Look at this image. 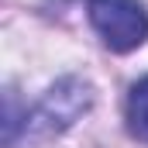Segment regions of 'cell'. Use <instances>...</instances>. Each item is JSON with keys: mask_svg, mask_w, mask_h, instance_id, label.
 <instances>
[{"mask_svg": "<svg viewBox=\"0 0 148 148\" xmlns=\"http://www.w3.org/2000/svg\"><path fill=\"white\" fill-rule=\"evenodd\" d=\"M90 107H93V86H90L86 79H79V76H66V79H59V83L38 100V107L24 117V121H28L24 127H28V134H35V138L62 134V131L73 127Z\"/></svg>", "mask_w": 148, "mask_h": 148, "instance_id": "cell-1", "label": "cell"}, {"mask_svg": "<svg viewBox=\"0 0 148 148\" xmlns=\"http://www.w3.org/2000/svg\"><path fill=\"white\" fill-rule=\"evenodd\" d=\"M124 121H127L131 138H138V141L148 145V76H141V79L131 86L127 107H124Z\"/></svg>", "mask_w": 148, "mask_h": 148, "instance_id": "cell-3", "label": "cell"}, {"mask_svg": "<svg viewBox=\"0 0 148 148\" xmlns=\"http://www.w3.org/2000/svg\"><path fill=\"white\" fill-rule=\"evenodd\" d=\"M86 14L100 41L117 55L134 52L148 38V10L141 0H86Z\"/></svg>", "mask_w": 148, "mask_h": 148, "instance_id": "cell-2", "label": "cell"}]
</instances>
